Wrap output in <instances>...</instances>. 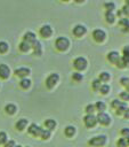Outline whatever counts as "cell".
Here are the masks:
<instances>
[{
  "label": "cell",
  "instance_id": "277c9868",
  "mask_svg": "<svg viewBox=\"0 0 129 147\" xmlns=\"http://www.w3.org/2000/svg\"><path fill=\"white\" fill-rule=\"evenodd\" d=\"M96 118H97V122L100 123V124H103V125H107V124H110V122H111L110 115H108L107 113H105V111H100V113L96 116Z\"/></svg>",
  "mask_w": 129,
  "mask_h": 147
},
{
  "label": "cell",
  "instance_id": "d4e9b609",
  "mask_svg": "<svg viewBox=\"0 0 129 147\" xmlns=\"http://www.w3.org/2000/svg\"><path fill=\"white\" fill-rule=\"evenodd\" d=\"M123 103H124L123 101H120V100H113V101L111 102V106H112V108L118 109V108H120V107H121Z\"/></svg>",
  "mask_w": 129,
  "mask_h": 147
},
{
  "label": "cell",
  "instance_id": "ac0fdd59",
  "mask_svg": "<svg viewBox=\"0 0 129 147\" xmlns=\"http://www.w3.org/2000/svg\"><path fill=\"white\" fill-rule=\"evenodd\" d=\"M45 125H46V127H47V130H54L55 129V126H56V122L54 121V119H51V118H49V119H47L46 122H45Z\"/></svg>",
  "mask_w": 129,
  "mask_h": 147
},
{
  "label": "cell",
  "instance_id": "bcb514c9",
  "mask_svg": "<svg viewBox=\"0 0 129 147\" xmlns=\"http://www.w3.org/2000/svg\"><path fill=\"white\" fill-rule=\"evenodd\" d=\"M127 92H129V84L127 85Z\"/></svg>",
  "mask_w": 129,
  "mask_h": 147
},
{
  "label": "cell",
  "instance_id": "4fadbf2b",
  "mask_svg": "<svg viewBox=\"0 0 129 147\" xmlns=\"http://www.w3.org/2000/svg\"><path fill=\"white\" fill-rule=\"evenodd\" d=\"M30 74V69L29 68H18L15 70V75L22 78H25L27 75Z\"/></svg>",
  "mask_w": 129,
  "mask_h": 147
},
{
  "label": "cell",
  "instance_id": "2e32d148",
  "mask_svg": "<svg viewBox=\"0 0 129 147\" xmlns=\"http://www.w3.org/2000/svg\"><path fill=\"white\" fill-rule=\"evenodd\" d=\"M26 125H27V119L26 118H21L16 123V129L19 130V131H22V130H24L26 127Z\"/></svg>",
  "mask_w": 129,
  "mask_h": 147
},
{
  "label": "cell",
  "instance_id": "ba28073f",
  "mask_svg": "<svg viewBox=\"0 0 129 147\" xmlns=\"http://www.w3.org/2000/svg\"><path fill=\"white\" fill-rule=\"evenodd\" d=\"M73 34L74 36H76V37H81L82 34H84L86 32H87V29H86V26L84 25H82V24H78V25H75L74 28H73Z\"/></svg>",
  "mask_w": 129,
  "mask_h": 147
},
{
  "label": "cell",
  "instance_id": "7c38bea8",
  "mask_svg": "<svg viewBox=\"0 0 129 147\" xmlns=\"http://www.w3.org/2000/svg\"><path fill=\"white\" fill-rule=\"evenodd\" d=\"M9 75H10V69H9V67L6 65V64H0V77H1L2 79H6V78L9 77Z\"/></svg>",
  "mask_w": 129,
  "mask_h": 147
},
{
  "label": "cell",
  "instance_id": "4316f807",
  "mask_svg": "<svg viewBox=\"0 0 129 147\" xmlns=\"http://www.w3.org/2000/svg\"><path fill=\"white\" fill-rule=\"evenodd\" d=\"M127 108H128V106H127V103L124 102L120 108H118V109H116V114H118V115H123V114H124V111L127 110Z\"/></svg>",
  "mask_w": 129,
  "mask_h": 147
},
{
  "label": "cell",
  "instance_id": "9c48e42d",
  "mask_svg": "<svg viewBox=\"0 0 129 147\" xmlns=\"http://www.w3.org/2000/svg\"><path fill=\"white\" fill-rule=\"evenodd\" d=\"M53 33V30H51V26L46 24V25H42L41 29H40V34L43 37V38H48L50 37Z\"/></svg>",
  "mask_w": 129,
  "mask_h": 147
},
{
  "label": "cell",
  "instance_id": "8992f818",
  "mask_svg": "<svg viewBox=\"0 0 129 147\" xmlns=\"http://www.w3.org/2000/svg\"><path fill=\"white\" fill-rule=\"evenodd\" d=\"M83 121H84V124H86L88 127L95 126L96 123H97V118H96V116H95L94 114H88V115H86L84 118H83Z\"/></svg>",
  "mask_w": 129,
  "mask_h": 147
},
{
  "label": "cell",
  "instance_id": "7402d4cb",
  "mask_svg": "<svg viewBox=\"0 0 129 147\" xmlns=\"http://www.w3.org/2000/svg\"><path fill=\"white\" fill-rule=\"evenodd\" d=\"M30 86H31V80L27 79V78H22V80H21V87L29 88Z\"/></svg>",
  "mask_w": 129,
  "mask_h": 147
},
{
  "label": "cell",
  "instance_id": "cb8c5ba5",
  "mask_svg": "<svg viewBox=\"0 0 129 147\" xmlns=\"http://www.w3.org/2000/svg\"><path fill=\"white\" fill-rule=\"evenodd\" d=\"M100 82H107L108 79H110V74L108 72H106V71H104V72H100L99 74V78H98Z\"/></svg>",
  "mask_w": 129,
  "mask_h": 147
},
{
  "label": "cell",
  "instance_id": "5bb4252c",
  "mask_svg": "<svg viewBox=\"0 0 129 147\" xmlns=\"http://www.w3.org/2000/svg\"><path fill=\"white\" fill-rule=\"evenodd\" d=\"M23 38H24V41H26V42H29V44H31V45L37 40V39H35V34H34L33 32H31V31L26 32Z\"/></svg>",
  "mask_w": 129,
  "mask_h": 147
},
{
  "label": "cell",
  "instance_id": "ab89813d",
  "mask_svg": "<svg viewBox=\"0 0 129 147\" xmlns=\"http://www.w3.org/2000/svg\"><path fill=\"white\" fill-rule=\"evenodd\" d=\"M123 55L122 56H126V57H129V45L128 46H124L123 47V51H122Z\"/></svg>",
  "mask_w": 129,
  "mask_h": 147
},
{
  "label": "cell",
  "instance_id": "c3c4849f",
  "mask_svg": "<svg viewBox=\"0 0 129 147\" xmlns=\"http://www.w3.org/2000/svg\"><path fill=\"white\" fill-rule=\"evenodd\" d=\"M15 147H22V146H19V145H18V146H15Z\"/></svg>",
  "mask_w": 129,
  "mask_h": 147
},
{
  "label": "cell",
  "instance_id": "7dc6e473",
  "mask_svg": "<svg viewBox=\"0 0 129 147\" xmlns=\"http://www.w3.org/2000/svg\"><path fill=\"white\" fill-rule=\"evenodd\" d=\"M126 5H128V6H129V0H127V1H126Z\"/></svg>",
  "mask_w": 129,
  "mask_h": 147
},
{
  "label": "cell",
  "instance_id": "1f68e13d",
  "mask_svg": "<svg viewBox=\"0 0 129 147\" xmlns=\"http://www.w3.org/2000/svg\"><path fill=\"white\" fill-rule=\"evenodd\" d=\"M8 51V44L6 41H0V53H6Z\"/></svg>",
  "mask_w": 129,
  "mask_h": 147
},
{
  "label": "cell",
  "instance_id": "ffe728a7",
  "mask_svg": "<svg viewBox=\"0 0 129 147\" xmlns=\"http://www.w3.org/2000/svg\"><path fill=\"white\" fill-rule=\"evenodd\" d=\"M64 132H65V134H66L67 137H72V136L75 133V127H74V126H72V125H68V126H66V127H65Z\"/></svg>",
  "mask_w": 129,
  "mask_h": 147
},
{
  "label": "cell",
  "instance_id": "7bdbcfd3",
  "mask_svg": "<svg viewBox=\"0 0 129 147\" xmlns=\"http://www.w3.org/2000/svg\"><path fill=\"white\" fill-rule=\"evenodd\" d=\"M123 116H124L126 118H129V108H127V110L124 111V114H123Z\"/></svg>",
  "mask_w": 129,
  "mask_h": 147
},
{
  "label": "cell",
  "instance_id": "8fae6325",
  "mask_svg": "<svg viewBox=\"0 0 129 147\" xmlns=\"http://www.w3.org/2000/svg\"><path fill=\"white\" fill-rule=\"evenodd\" d=\"M27 131H29V133H30V134L38 137V136H40V134H41V131H42V129H41L40 126H38L37 124H31Z\"/></svg>",
  "mask_w": 129,
  "mask_h": 147
},
{
  "label": "cell",
  "instance_id": "6da1fadb",
  "mask_svg": "<svg viewBox=\"0 0 129 147\" xmlns=\"http://www.w3.org/2000/svg\"><path fill=\"white\" fill-rule=\"evenodd\" d=\"M55 46H56V48L59 49V51H66V49L68 48V46H70V41H68V39L65 38V37H59V38L56 39Z\"/></svg>",
  "mask_w": 129,
  "mask_h": 147
},
{
  "label": "cell",
  "instance_id": "83f0119b",
  "mask_svg": "<svg viewBox=\"0 0 129 147\" xmlns=\"http://www.w3.org/2000/svg\"><path fill=\"white\" fill-rule=\"evenodd\" d=\"M104 7L107 9V11H113V9L115 8V3L114 2H105Z\"/></svg>",
  "mask_w": 129,
  "mask_h": 147
},
{
  "label": "cell",
  "instance_id": "e0dca14e",
  "mask_svg": "<svg viewBox=\"0 0 129 147\" xmlns=\"http://www.w3.org/2000/svg\"><path fill=\"white\" fill-rule=\"evenodd\" d=\"M5 110H6V113H7V114L13 115V114H15V113H16V106H15V105H13V103H9V105H7V106L5 107Z\"/></svg>",
  "mask_w": 129,
  "mask_h": 147
},
{
  "label": "cell",
  "instance_id": "f1b7e54d",
  "mask_svg": "<svg viewBox=\"0 0 129 147\" xmlns=\"http://www.w3.org/2000/svg\"><path fill=\"white\" fill-rule=\"evenodd\" d=\"M99 91H100V93H102V94H107V93L110 92V86H108V85H106V84H102V86H100Z\"/></svg>",
  "mask_w": 129,
  "mask_h": 147
},
{
  "label": "cell",
  "instance_id": "f35d334b",
  "mask_svg": "<svg viewBox=\"0 0 129 147\" xmlns=\"http://www.w3.org/2000/svg\"><path fill=\"white\" fill-rule=\"evenodd\" d=\"M120 83H121L123 86L127 87V85L129 84V78H127V77H122V78L120 79Z\"/></svg>",
  "mask_w": 129,
  "mask_h": 147
},
{
  "label": "cell",
  "instance_id": "603a6c76",
  "mask_svg": "<svg viewBox=\"0 0 129 147\" xmlns=\"http://www.w3.org/2000/svg\"><path fill=\"white\" fill-rule=\"evenodd\" d=\"M95 108L100 113V111H104V110L106 109V105H105V102H103V101H98V102L96 103Z\"/></svg>",
  "mask_w": 129,
  "mask_h": 147
},
{
  "label": "cell",
  "instance_id": "30bf717a",
  "mask_svg": "<svg viewBox=\"0 0 129 147\" xmlns=\"http://www.w3.org/2000/svg\"><path fill=\"white\" fill-rule=\"evenodd\" d=\"M120 54H119V52H116V51H112V52H110L108 54H107V60L111 62V63H118V61L120 60Z\"/></svg>",
  "mask_w": 129,
  "mask_h": 147
},
{
  "label": "cell",
  "instance_id": "52a82bcc",
  "mask_svg": "<svg viewBox=\"0 0 129 147\" xmlns=\"http://www.w3.org/2000/svg\"><path fill=\"white\" fill-rule=\"evenodd\" d=\"M92 37H94V39H95L96 41L102 42V41H104L106 34H105V32H104L103 30H100V29H96V30L92 31Z\"/></svg>",
  "mask_w": 129,
  "mask_h": 147
},
{
  "label": "cell",
  "instance_id": "8d00e7d4",
  "mask_svg": "<svg viewBox=\"0 0 129 147\" xmlns=\"http://www.w3.org/2000/svg\"><path fill=\"white\" fill-rule=\"evenodd\" d=\"M95 109H96V108H95L94 105H88V106L86 107V111H87L88 114H92V113L95 111Z\"/></svg>",
  "mask_w": 129,
  "mask_h": 147
},
{
  "label": "cell",
  "instance_id": "44dd1931",
  "mask_svg": "<svg viewBox=\"0 0 129 147\" xmlns=\"http://www.w3.org/2000/svg\"><path fill=\"white\" fill-rule=\"evenodd\" d=\"M105 18L108 23H113L115 20V15L113 14V11H106L105 13Z\"/></svg>",
  "mask_w": 129,
  "mask_h": 147
},
{
  "label": "cell",
  "instance_id": "7a4b0ae2",
  "mask_svg": "<svg viewBox=\"0 0 129 147\" xmlns=\"http://www.w3.org/2000/svg\"><path fill=\"white\" fill-rule=\"evenodd\" d=\"M89 145L90 146H94V147H99V146H103L105 142H106V137L105 136H96L91 139H89Z\"/></svg>",
  "mask_w": 129,
  "mask_h": 147
},
{
  "label": "cell",
  "instance_id": "ee69618b",
  "mask_svg": "<svg viewBox=\"0 0 129 147\" xmlns=\"http://www.w3.org/2000/svg\"><path fill=\"white\" fill-rule=\"evenodd\" d=\"M118 15H119V16H121V15H123V13H122V10H119V11H118Z\"/></svg>",
  "mask_w": 129,
  "mask_h": 147
},
{
  "label": "cell",
  "instance_id": "3957f363",
  "mask_svg": "<svg viewBox=\"0 0 129 147\" xmlns=\"http://www.w3.org/2000/svg\"><path fill=\"white\" fill-rule=\"evenodd\" d=\"M59 80V76L58 74H51L50 76H48V78L46 79V85L48 88H53Z\"/></svg>",
  "mask_w": 129,
  "mask_h": 147
},
{
  "label": "cell",
  "instance_id": "9a60e30c",
  "mask_svg": "<svg viewBox=\"0 0 129 147\" xmlns=\"http://www.w3.org/2000/svg\"><path fill=\"white\" fill-rule=\"evenodd\" d=\"M32 48H33V52H34L35 55H41V53H42V47H41V44H40L38 40H35V41L32 44Z\"/></svg>",
  "mask_w": 129,
  "mask_h": 147
},
{
  "label": "cell",
  "instance_id": "74e56055",
  "mask_svg": "<svg viewBox=\"0 0 129 147\" xmlns=\"http://www.w3.org/2000/svg\"><path fill=\"white\" fill-rule=\"evenodd\" d=\"M121 134H122L124 138L129 137V127H123V129L121 130Z\"/></svg>",
  "mask_w": 129,
  "mask_h": 147
},
{
  "label": "cell",
  "instance_id": "e575fe53",
  "mask_svg": "<svg viewBox=\"0 0 129 147\" xmlns=\"http://www.w3.org/2000/svg\"><path fill=\"white\" fill-rule=\"evenodd\" d=\"M7 142V133L6 132H0V144H6Z\"/></svg>",
  "mask_w": 129,
  "mask_h": 147
},
{
  "label": "cell",
  "instance_id": "484cf974",
  "mask_svg": "<svg viewBox=\"0 0 129 147\" xmlns=\"http://www.w3.org/2000/svg\"><path fill=\"white\" fill-rule=\"evenodd\" d=\"M119 24H120V25H122V26L126 29V28H128V26H129V20H128V18H126V17H121V18L119 20Z\"/></svg>",
  "mask_w": 129,
  "mask_h": 147
},
{
  "label": "cell",
  "instance_id": "681fc988",
  "mask_svg": "<svg viewBox=\"0 0 129 147\" xmlns=\"http://www.w3.org/2000/svg\"><path fill=\"white\" fill-rule=\"evenodd\" d=\"M26 147H29V146H26Z\"/></svg>",
  "mask_w": 129,
  "mask_h": 147
},
{
  "label": "cell",
  "instance_id": "60d3db41",
  "mask_svg": "<svg viewBox=\"0 0 129 147\" xmlns=\"http://www.w3.org/2000/svg\"><path fill=\"white\" fill-rule=\"evenodd\" d=\"M122 13H123L126 16L129 17V6H128V5H124V6H123V8H122Z\"/></svg>",
  "mask_w": 129,
  "mask_h": 147
},
{
  "label": "cell",
  "instance_id": "836d02e7",
  "mask_svg": "<svg viewBox=\"0 0 129 147\" xmlns=\"http://www.w3.org/2000/svg\"><path fill=\"white\" fill-rule=\"evenodd\" d=\"M120 98L123 100V101H129V92L127 91H123L120 93Z\"/></svg>",
  "mask_w": 129,
  "mask_h": 147
},
{
  "label": "cell",
  "instance_id": "d6a6232c",
  "mask_svg": "<svg viewBox=\"0 0 129 147\" xmlns=\"http://www.w3.org/2000/svg\"><path fill=\"white\" fill-rule=\"evenodd\" d=\"M102 86V82L99 79H94L92 80V88L94 90H99Z\"/></svg>",
  "mask_w": 129,
  "mask_h": 147
},
{
  "label": "cell",
  "instance_id": "f6af8a7d",
  "mask_svg": "<svg viewBox=\"0 0 129 147\" xmlns=\"http://www.w3.org/2000/svg\"><path fill=\"white\" fill-rule=\"evenodd\" d=\"M126 139H127V144H128V145H129V137H127V138H126Z\"/></svg>",
  "mask_w": 129,
  "mask_h": 147
},
{
  "label": "cell",
  "instance_id": "4dcf8cb0",
  "mask_svg": "<svg viewBox=\"0 0 129 147\" xmlns=\"http://www.w3.org/2000/svg\"><path fill=\"white\" fill-rule=\"evenodd\" d=\"M116 145H118V147H127V146H128L127 139H126V138H120V139L118 140Z\"/></svg>",
  "mask_w": 129,
  "mask_h": 147
},
{
  "label": "cell",
  "instance_id": "5b68a950",
  "mask_svg": "<svg viewBox=\"0 0 129 147\" xmlns=\"http://www.w3.org/2000/svg\"><path fill=\"white\" fill-rule=\"evenodd\" d=\"M73 64H74V68H75V69H78V70H83V69H86V67H87V60H86L84 57L80 56V57H76V59L74 60Z\"/></svg>",
  "mask_w": 129,
  "mask_h": 147
},
{
  "label": "cell",
  "instance_id": "d590c367",
  "mask_svg": "<svg viewBox=\"0 0 129 147\" xmlns=\"http://www.w3.org/2000/svg\"><path fill=\"white\" fill-rule=\"evenodd\" d=\"M72 78H73L74 80H76V82H80V80L82 79V75H81L80 72H74V74L72 75Z\"/></svg>",
  "mask_w": 129,
  "mask_h": 147
},
{
  "label": "cell",
  "instance_id": "f546056e",
  "mask_svg": "<svg viewBox=\"0 0 129 147\" xmlns=\"http://www.w3.org/2000/svg\"><path fill=\"white\" fill-rule=\"evenodd\" d=\"M40 137H41L42 139H45V140H46V139H48V138L50 137V131H49V130H47V129H46V130H45V129H42Z\"/></svg>",
  "mask_w": 129,
  "mask_h": 147
},
{
  "label": "cell",
  "instance_id": "b9f144b4",
  "mask_svg": "<svg viewBox=\"0 0 129 147\" xmlns=\"http://www.w3.org/2000/svg\"><path fill=\"white\" fill-rule=\"evenodd\" d=\"M5 147H15V141L14 140H9L5 144Z\"/></svg>",
  "mask_w": 129,
  "mask_h": 147
},
{
  "label": "cell",
  "instance_id": "d6986e66",
  "mask_svg": "<svg viewBox=\"0 0 129 147\" xmlns=\"http://www.w3.org/2000/svg\"><path fill=\"white\" fill-rule=\"evenodd\" d=\"M31 47H32V45H31V44H29V42H26V41H24V40L19 44V49H21L22 52H27Z\"/></svg>",
  "mask_w": 129,
  "mask_h": 147
}]
</instances>
